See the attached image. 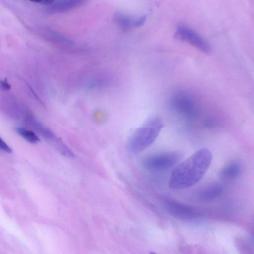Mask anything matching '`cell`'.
Here are the masks:
<instances>
[{
  "mask_svg": "<svg viewBox=\"0 0 254 254\" xmlns=\"http://www.w3.org/2000/svg\"><path fill=\"white\" fill-rule=\"evenodd\" d=\"M213 156L207 149H202L178 165L172 173L169 187L173 190H182L199 182L211 164Z\"/></svg>",
  "mask_w": 254,
  "mask_h": 254,
  "instance_id": "cell-1",
  "label": "cell"
},
{
  "mask_svg": "<svg viewBox=\"0 0 254 254\" xmlns=\"http://www.w3.org/2000/svg\"><path fill=\"white\" fill-rule=\"evenodd\" d=\"M163 124L159 117L150 119L139 127L129 138L128 150L133 154L142 152L152 146L159 135Z\"/></svg>",
  "mask_w": 254,
  "mask_h": 254,
  "instance_id": "cell-2",
  "label": "cell"
},
{
  "mask_svg": "<svg viewBox=\"0 0 254 254\" xmlns=\"http://www.w3.org/2000/svg\"><path fill=\"white\" fill-rule=\"evenodd\" d=\"M182 154L178 152L160 153L146 157L144 167L150 171H162L175 166L181 160Z\"/></svg>",
  "mask_w": 254,
  "mask_h": 254,
  "instance_id": "cell-3",
  "label": "cell"
},
{
  "mask_svg": "<svg viewBox=\"0 0 254 254\" xmlns=\"http://www.w3.org/2000/svg\"><path fill=\"white\" fill-rule=\"evenodd\" d=\"M164 206L168 213L179 219H194L203 214L199 209L173 200H166Z\"/></svg>",
  "mask_w": 254,
  "mask_h": 254,
  "instance_id": "cell-4",
  "label": "cell"
},
{
  "mask_svg": "<svg viewBox=\"0 0 254 254\" xmlns=\"http://www.w3.org/2000/svg\"><path fill=\"white\" fill-rule=\"evenodd\" d=\"M176 37L203 53L208 54L211 52V47L209 44L198 34L187 26H179L177 30Z\"/></svg>",
  "mask_w": 254,
  "mask_h": 254,
  "instance_id": "cell-5",
  "label": "cell"
},
{
  "mask_svg": "<svg viewBox=\"0 0 254 254\" xmlns=\"http://www.w3.org/2000/svg\"><path fill=\"white\" fill-rule=\"evenodd\" d=\"M224 191L223 186L220 183H214L203 188L197 192L195 196L201 202H210L218 198Z\"/></svg>",
  "mask_w": 254,
  "mask_h": 254,
  "instance_id": "cell-6",
  "label": "cell"
},
{
  "mask_svg": "<svg viewBox=\"0 0 254 254\" xmlns=\"http://www.w3.org/2000/svg\"><path fill=\"white\" fill-rule=\"evenodd\" d=\"M86 0H59V1L52 4L50 10L56 13L68 12L83 4Z\"/></svg>",
  "mask_w": 254,
  "mask_h": 254,
  "instance_id": "cell-7",
  "label": "cell"
},
{
  "mask_svg": "<svg viewBox=\"0 0 254 254\" xmlns=\"http://www.w3.org/2000/svg\"><path fill=\"white\" fill-rule=\"evenodd\" d=\"M242 173V166L237 161H233L224 166L220 173L223 178L234 180L237 178Z\"/></svg>",
  "mask_w": 254,
  "mask_h": 254,
  "instance_id": "cell-8",
  "label": "cell"
},
{
  "mask_svg": "<svg viewBox=\"0 0 254 254\" xmlns=\"http://www.w3.org/2000/svg\"><path fill=\"white\" fill-rule=\"evenodd\" d=\"M115 22L124 31H128L134 25L135 20L126 14L122 13H117L114 16Z\"/></svg>",
  "mask_w": 254,
  "mask_h": 254,
  "instance_id": "cell-9",
  "label": "cell"
},
{
  "mask_svg": "<svg viewBox=\"0 0 254 254\" xmlns=\"http://www.w3.org/2000/svg\"><path fill=\"white\" fill-rule=\"evenodd\" d=\"M16 131L20 136L31 143L36 144L39 142V137L32 131L18 128L16 129Z\"/></svg>",
  "mask_w": 254,
  "mask_h": 254,
  "instance_id": "cell-10",
  "label": "cell"
},
{
  "mask_svg": "<svg viewBox=\"0 0 254 254\" xmlns=\"http://www.w3.org/2000/svg\"><path fill=\"white\" fill-rule=\"evenodd\" d=\"M0 150L7 153H11L12 152V149L1 137H0Z\"/></svg>",
  "mask_w": 254,
  "mask_h": 254,
  "instance_id": "cell-11",
  "label": "cell"
},
{
  "mask_svg": "<svg viewBox=\"0 0 254 254\" xmlns=\"http://www.w3.org/2000/svg\"><path fill=\"white\" fill-rule=\"evenodd\" d=\"M146 19L147 17L146 16H143L136 20H135L134 26L135 27H139L142 26L145 23Z\"/></svg>",
  "mask_w": 254,
  "mask_h": 254,
  "instance_id": "cell-12",
  "label": "cell"
},
{
  "mask_svg": "<svg viewBox=\"0 0 254 254\" xmlns=\"http://www.w3.org/2000/svg\"><path fill=\"white\" fill-rule=\"evenodd\" d=\"M0 86L3 90H8L11 89V86L6 79L0 80Z\"/></svg>",
  "mask_w": 254,
  "mask_h": 254,
  "instance_id": "cell-13",
  "label": "cell"
},
{
  "mask_svg": "<svg viewBox=\"0 0 254 254\" xmlns=\"http://www.w3.org/2000/svg\"><path fill=\"white\" fill-rule=\"evenodd\" d=\"M54 0H42L41 4L45 5H51L53 4Z\"/></svg>",
  "mask_w": 254,
  "mask_h": 254,
  "instance_id": "cell-14",
  "label": "cell"
},
{
  "mask_svg": "<svg viewBox=\"0 0 254 254\" xmlns=\"http://www.w3.org/2000/svg\"><path fill=\"white\" fill-rule=\"evenodd\" d=\"M31 1L37 3H41L42 0H30Z\"/></svg>",
  "mask_w": 254,
  "mask_h": 254,
  "instance_id": "cell-15",
  "label": "cell"
}]
</instances>
